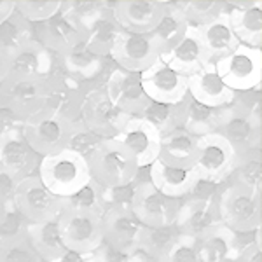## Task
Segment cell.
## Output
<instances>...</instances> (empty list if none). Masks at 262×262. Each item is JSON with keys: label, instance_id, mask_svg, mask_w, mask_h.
Instances as JSON below:
<instances>
[{"label": "cell", "instance_id": "681fc988", "mask_svg": "<svg viewBox=\"0 0 262 262\" xmlns=\"http://www.w3.org/2000/svg\"><path fill=\"white\" fill-rule=\"evenodd\" d=\"M18 179L12 177L9 171L0 168V203L6 206H11L16 196V189H18Z\"/></svg>", "mask_w": 262, "mask_h": 262}, {"label": "cell", "instance_id": "7a4b0ae2", "mask_svg": "<svg viewBox=\"0 0 262 262\" xmlns=\"http://www.w3.org/2000/svg\"><path fill=\"white\" fill-rule=\"evenodd\" d=\"M260 196L231 182L219 185L217 208L221 222L232 232H252L260 229Z\"/></svg>", "mask_w": 262, "mask_h": 262}, {"label": "cell", "instance_id": "e0dca14e", "mask_svg": "<svg viewBox=\"0 0 262 262\" xmlns=\"http://www.w3.org/2000/svg\"><path fill=\"white\" fill-rule=\"evenodd\" d=\"M40 158L32 150L21 133V126L0 135V168L9 171L18 180L37 173Z\"/></svg>", "mask_w": 262, "mask_h": 262}, {"label": "cell", "instance_id": "8d00e7d4", "mask_svg": "<svg viewBox=\"0 0 262 262\" xmlns=\"http://www.w3.org/2000/svg\"><path fill=\"white\" fill-rule=\"evenodd\" d=\"M112 6L114 2H108V0H63L61 12L74 19L84 33H88L105 12L112 9Z\"/></svg>", "mask_w": 262, "mask_h": 262}, {"label": "cell", "instance_id": "30bf717a", "mask_svg": "<svg viewBox=\"0 0 262 262\" xmlns=\"http://www.w3.org/2000/svg\"><path fill=\"white\" fill-rule=\"evenodd\" d=\"M58 222H60L63 245L69 250L93 253L103 243L101 215L79 212L67 206V212Z\"/></svg>", "mask_w": 262, "mask_h": 262}, {"label": "cell", "instance_id": "f6af8a7d", "mask_svg": "<svg viewBox=\"0 0 262 262\" xmlns=\"http://www.w3.org/2000/svg\"><path fill=\"white\" fill-rule=\"evenodd\" d=\"M0 262H44L27 236L11 243H0Z\"/></svg>", "mask_w": 262, "mask_h": 262}, {"label": "cell", "instance_id": "c3c4849f", "mask_svg": "<svg viewBox=\"0 0 262 262\" xmlns=\"http://www.w3.org/2000/svg\"><path fill=\"white\" fill-rule=\"evenodd\" d=\"M93 257H95V262H131L133 250H126V248L103 242L93 252Z\"/></svg>", "mask_w": 262, "mask_h": 262}, {"label": "cell", "instance_id": "9a60e30c", "mask_svg": "<svg viewBox=\"0 0 262 262\" xmlns=\"http://www.w3.org/2000/svg\"><path fill=\"white\" fill-rule=\"evenodd\" d=\"M86 33L74 19L63 14L61 9L44 23L33 25V40L39 42L51 54H65L82 44Z\"/></svg>", "mask_w": 262, "mask_h": 262}, {"label": "cell", "instance_id": "ffe728a7", "mask_svg": "<svg viewBox=\"0 0 262 262\" xmlns=\"http://www.w3.org/2000/svg\"><path fill=\"white\" fill-rule=\"evenodd\" d=\"M221 217H219L217 198L210 201H191L182 200L180 210L177 215L175 227L180 236L198 239L201 236L208 234L215 227L221 226Z\"/></svg>", "mask_w": 262, "mask_h": 262}, {"label": "cell", "instance_id": "db71d44e", "mask_svg": "<svg viewBox=\"0 0 262 262\" xmlns=\"http://www.w3.org/2000/svg\"><path fill=\"white\" fill-rule=\"evenodd\" d=\"M16 9V0H0V23H4Z\"/></svg>", "mask_w": 262, "mask_h": 262}, {"label": "cell", "instance_id": "cb8c5ba5", "mask_svg": "<svg viewBox=\"0 0 262 262\" xmlns=\"http://www.w3.org/2000/svg\"><path fill=\"white\" fill-rule=\"evenodd\" d=\"M196 28L198 33H200L203 51H205L206 65H215L217 61L229 56L232 51H236L242 46L229 25L227 11L219 16V18H215L213 21H210V23L201 25V27Z\"/></svg>", "mask_w": 262, "mask_h": 262}, {"label": "cell", "instance_id": "4316f807", "mask_svg": "<svg viewBox=\"0 0 262 262\" xmlns=\"http://www.w3.org/2000/svg\"><path fill=\"white\" fill-rule=\"evenodd\" d=\"M53 54L39 42L32 40L9 54V79H42L49 72Z\"/></svg>", "mask_w": 262, "mask_h": 262}, {"label": "cell", "instance_id": "60d3db41", "mask_svg": "<svg viewBox=\"0 0 262 262\" xmlns=\"http://www.w3.org/2000/svg\"><path fill=\"white\" fill-rule=\"evenodd\" d=\"M103 142H105V138H101L100 135L95 133V131L86 128L81 121H77V122H74V126H72L65 149L75 152V154H79L81 158H84L88 161V159L100 149V145Z\"/></svg>", "mask_w": 262, "mask_h": 262}, {"label": "cell", "instance_id": "f5cc1de1", "mask_svg": "<svg viewBox=\"0 0 262 262\" xmlns=\"http://www.w3.org/2000/svg\"><path fill=\"white\" fill-rule=\"evenodd\" d=\"M48 262H95V257H93V253H82V252L65 248L60 255H56L54 259H51Z\"/></svg>", "mask_w": 262, "mask_h": 262}, {"label": "cell", "instance_id": "f907efd6", "mask_svg": "<svg viewBox=\"0 0 262 262\" xmlns=\"http://www.w3.org/2000/svg\"><path fill=\"white\" fill-rule=\"evenodd\" d=\"M23 124L19 119V116L16 114L7 103L0 101V135L7 133L11 129H16Z\"/></svg>", "mask_w": 262, "mask_h": 262}, {"label": "cell", "instance_id": "74e56055", "mask_svg": "<svg viewBox=\"0 0 262 262\" xmlns=\"http://www.w3.org/2000/svg\"><path fill=\"white\" fill-rule=\"evenodd\" d=\"M32 40L33 25L25 19L16 9L4 23H0V46L9 54Z\"/></svg>", "mask_w": 262, "mask_h": 262}, {"label": "cell", "instance_id": "44dd1931", "mask_svg": "<svg viewBox=\"0 0 262 262\" xmlns=\"http://www.w3.org/2000/svg\"><path fill=\"white\" fill-rule=\"evenodd\" d=\"M227 4V19L242 46L260 49L262 46V7L255 0H236Z\"/></svg>", "mask_w": 262, "mask_h": 262}, {"label": "cell", "instance_id": "7bdbcfd3", "mask_svg": "<svg viewBox=\"0 0 262 262\" xmlns=\"http://www.w3.org/2000/svg\"><path fill=\"white\" fill-rule=\"evenodd\" d=\"M63 0H16V11L32 25L44 23L58 14Z\"/></svg>", "mask_w": 262, "mask_h": 262}, {"label": "cell", "instance_id": "d590c367", "mask_svg": "<svg viewBox=\"0 0 262 262\" xmlns=\"http://www.w3.org/2000/svg\"><path fill=\"white\" fill-rule=\"evenodd\" d=\"M112 9H114V6H112ZM112 9L108 12H105V14L93 25L90 28V32L86 33V39H84L86 48L101 58L111 56L114 44H116L117 37H119V33L122 32L121 27L117 25V21L114 19Z\"/></svg>", "mask_w": 262, "mask_h": 262}, {"label": "cell", "instance_id": "5b68a950", "mask_svg": "<svg viewBox=\"0 0 262 262\" xmlns=\"http://www.w3.org/2000/svg\"><path fill=\"white\" fill-rule=\"evenodd\" d=\"M74 121L56 112L42 111L21 124V133L39 158L65 149Z\"/></svg>", "mask_w": 262, "mask_h": 262}, {"label": "cell", "instance_id": "ac0fdd59", "mask_svg": "<svg viewBox=\"0 0 262 262\" xmlns=\"http://www.w3.org/2000/svg\"><path fill=\"white\" fill-rule=\"evenodd\" d=\"M105 91L116 103V107H119L129 117H138L150 103L143 91L140 72L117 69L105 84Z\"/></svg>", "mask_w": 262, "mask_h": 262}, {"label": "cell", "instance_id": "8992f818", "mask_svg": "<svg viewBox=\"0 0 262 262\" xmlns=\"http://www.w3.org/2000/svg\"><path fill=\"white\" fill-rule=\"evenodd\" d=\"M236 161L238 154L222 135L210 133L198 138V156L192 168L200 179L221 185L229 180Z\"/></svg>", "mask_w": 262, "mask_h": 262}, {"label": "cell", "instance_id": "3957f363", "mask_svg": "<svg viewBox=\"0 0 262 262\" xmlns=\"http://www.w3.org/2000/svg\"><path fill=\"white\" fill-rule=\"evenodd\" d=\"M91 180L101 189H112L135 182L138 164L119 142L105 140L100 149L88 159Z\"/></svg>", "mask_w": 262, "mask_h": 262}, {"label": "cell", "instance_id": "6da1fadb", "mask_svg": "<svg viewBox=\"0 0 262 262\" xmlns=\"http://www.w3.org/2000/svg\"><path fill=\"white\" fill-rule=\"evenodd\" d=\"M37 177L46 189L61 200H69L91 182L88 161L69 149L40 158Z\"/></svg>", "mask_w": 262, "mask_h": 262}, {"label": "cell", "instance_id": "ee69618b", "mask_svg": "<svg viewBox=\"0 0 262 262\" xmlns=\"http://www.w3.org/2000/svg\"><path fill=\"white\" fill-rule=\"evenodd\" d=\"M28 222L27 219L21 215L14 205L7 206L4 219L0 222V243H11L16 239H21L27 236Z\"/></svg>", "mask_w": 262, "mask_h": 262}, {"label": "cell", "instance_id": "2e32d148", "mask_svg": "<svg viewBox=\"0 0 262 262\" xmlns=\"http://www.w3.org/2000/svg\"><path fill=\"white\" fill-rule=\"evenodd\" d=\"M217 133L231 143L236 154L260 147V121H255L232 103L221 111Z\"/></svg>", "mask_w": 262, "mask_h": 262}, {"label": "cell", "instance_id": "836d02e7", "mask_svg": "<svg viewBox=\"0 0 262 262\" xmlns=\"http://www.w3.org/2000/svg\"><path fill=\"white\" fill-rule=\"evenodd\" d=\"M27 239L44 262L54 259L65 250V245H63L61 239L60 222L58 221L28 224Z\"/></svg>", "mask_w": 262, "mask_h": 262}, {"label": "cell", "instance_id": "277c9868", "mask_svg": "<svg viewBox=\"0 0 262 262\" xmlns=\"http://www.w3.org/2000/svg\"><path fill=\"white\" fill-rule=\"evenodd\" d=\"M12 205L27 219L28 224L60 221L61 215L67 212V206H69L67 200L54 196L49 189H46L37 173L18 182Z\"/></svg>", "mask_w": 262, "mask_h": 262}, {"label": "cell", "instance_id": "11a10c76", "mask_svg": "<svg viewBox=\"0 0 262 262\" xmlns=\"http://www.w3.org/2000/svg\"><path fill=\"white\" fill-rule=\"evenodd\" d=\"M7 70H9V53L0 46V84L7 79Z\"/></svg>", "mask_w": 262, "mask_h": 262}, {"label": "cell", "instance_id": "b9f144b4", "mask_svg": "<svg viewBox=\"0 0 262 262\" xmlns=\"http://www.w3.org/2000/svg\"><path fill=\"white\" fill-rule=\"evenodd\" d=\"M67 203H69V208L79 210V212H88L96 215H103L105 212L103 189L98 187L93 180L88 185H84L81 191H77L74 196L69 198Z\"/></svg>", "mask_w": 262, "mask_h": 262}, {"label": "cell", "instance_id": "83f0119b", "mask_svg": "<svg viewBox=\"0 0 262 262\" xmlns=\"http://www.w3.org/2000/svg\"><path fill=\"white\" fill-rule=\"evenodd\" d=\"M187 28L189 23L184 14V0H173V2L166 0L161 18L154 27V30L149 33L156 48L159 49V56L173 48L185 35Z\"/></svg>", "mask_w": 262, "mask_h": 262}, {"label": "cell", "instance_id": "484cf974", "mask_svg": "<svg viewBox=\"0 0 262 262\" xmlns=\"http://www.w3.org/2000/svg\"><path fill=\"white\" fill-rule=\"evenodd\" d=\"M196 179L198 175L194 168L171 166V164L163 163L161 159H156L149 166V182L159 192L173 200H184Z\"/></svg>", "mask_w": 262, "mask_h": 262}, {"label": "cell", "instance_id": "6f0895ef", "mask_svg": "<svg viewBox=\"0 0 262 262\" xmlns=\"http://www.w3.org/2000/svg\"><path fill=\"white\" fill-rule=\"evenodd\" d=\"M6 210H7V206H6V205H2V203H0V222H2L4 213H6Z\"/></svg>", "mask_w": 262, "mask_h": 262}, {"label": "cell", "instance_id": "4dcf8cb0", "mask_svg": "<svg viewBox=\"0 0 262 262\" xmlns=\"http://www.w3.org/2000/svg\"><path fill=\"white\" fill-rule=\"evenodd\" d=\"M236 232L227 229L224 224L210 231L208 234L194 239L198 248V255L201 262H226L236 259Z\"/></svg>", "mask_w": 262, "mask_h": 262}, {"label": "cell", "instance_id": "4fadbf2b", "mask_svg": "<svg viewBox=\"0 0 262 262\" xmlns=\"http://www.w3.org/2000/svg\"><path fill=\"white\" fill-rule=\"evenodd\" d=\"M0 101L9 105L25 122L46 108V82L42 79L7 77L0 84Z\"/></svg>", "mask_w": 262, "mask_h": 262}, {"label": "cell", "instance_id": "816d5d0a", "mask_svg": "<svg viewBox=\"0 0 262 262\" xmlns=\"http://www.w3.org/2000/svg\"><path fill=\"white\" fill-rule=\"evenodd\" d=\"M236 260L238 262H262V248H260V242L250 243L248 247L242 248L236 255Z\"/></svg>", "mask_w": 262, "mask_h": 262}, {"label": "cell", "instance_id": "d6986e66", "mask_svg": "<svg viewBox=\"0 0 262 262\" xmlns=\"http://www.w3.org/2000/svg\"><path fill=\"white\" fill-rule=\"evenodd\" d=\"M163 0H117L114 2V19L124 32L150 33L163 14Z\"/></svg>", "mask_w": 262, "mask_h": 262}, {"label": "cell", "instance_id": "5bb4252c", "mask_svg": "<svg viewBox=\"0 0 262 262\" xmlns=\"http://www.w3.org/2000/svg\"><path fill=\"white\" fill-rule=\"evenodd\" d=\"M114 140H117L122 147L129 150L138 168H149L159 158L161 135L142 117H129L124 128Z\"/></svg>", "mask_w": 262, "mask_h": 262}, {"label": "cell", "instance_id": "f1b7e54d", "mask_svg": "<svg viewBox=\"0 0 262 262\" xmlns=\"http://www.w3.org/2000/svg\"><path fill=\"white\" fill-rule=\"evenodd\" d=\"M198 156V137L184 128H175L161 137L159 158L163 163L180 168H192Z\"/></svg>", "mask_w": 262, "mask_h": 262}, {"label": "cell", "instance_id": "52a82bcc", "mask_svg": "<svg viewBox=\"0 0 262 262\" xmlns=\"http://www.w3.org/2000/svg\"><path fill=\"white\" fill-rule=\"evenodd\" d=\"M215 69L231 91H250L262 82V51L239 46L229 56L215 63Z\"/></svg>", "mask_w": 262, "mask_h": 262}, {"label": "cell", "instance_id": "bcb514c9", "mask_svg": "<svg viewBox=\"0 0 262 262\" xmlns=\"http://www.w3.org/2000/svg\"><path fill=\"white\" fill-rule=\"evenodd\" d=\"M161 262H201L198 255L196 242L187 236H179Z\"/></svg>", "mask_w": 262, "mask_h": 262}, {"label": "cell", "instance_id": "7dc6e473", "mask_svg": "<svg viewBox=\"0 0 262 262\" xmlns=\"http://www.w3.org/2000/svg\"><path fill=\"white\" fill-rule=\"evenodd\" d=\"M232 105L243 111L245 114H248L250 117H253L255 121H260L262 114H260V105H262V93H260V86L253 88L250 91H243V93H236L234 101Z\"/></svg>", "mask_w": 262, "mask_h": 262}, {"label": "cell", "instance_id": "d4e9b609", "mask_svg": "<svg viewBox=\"0 0 262 262\" xmlns=\"http://www.w3.org/2000/svg\"><path fill=\"white\" fill-rule=\"evenodd\" d=\"M101 229H103V242L126 250H135L143 226L131 210L105 208L101 215Z\"/></svg>", "mask_w": 262, "mask_h": 262}, {"label": "cell", "instance_id": "ba28073f", "mask_svg": "<svg viewBox=\"0 0 262 262\" xmlns=\"http://www.w3.org/2000/svg\"><path fill=\"white\" fill-rule=\"evenodd\" d=\"M128 119L129 116H126L119 107H116L105 88H100V90H95L82 96L81 119L79 121L105 140L116 138Z\"/></svg>", "mask_w": 262, "mask_h": 262}, {"label": "cell", "instance_id": "680465c9", "mask_svg": "<svg viewBox=\"0 0 262 262\" xmlns=\"http://www.w3.org/2000/svg\"><path fill=\"white\" fill-rule=\"evenodd\" d=\"M226 262H238V260H236V259H231V260H226Z\"/></svg>", "mask_w": 262, "mask_h": 262}, {"label": "cell", "instance_id": "9f6ffc18", "mask_svg": "<svg viewBox=\"0 0 262 262\" xmlns=\"http://www.w3.org/2000/svg\"><path fill=\"white\" fill-rule=\"evenodd\" d=\"M131 262H158V260L150 259L149 255H145L143 252H140V250H137V248H135V250H133V257H131Z\"/></svg>", "mask_w": 262, "mask_h": 262}, {"label": "cell", "instance_id": "e575fe53", "mask_svg": "<svg viewBox=\"0 0 262 262\" xmlns=\"http://www.w3.org/2000/svg\"><path fill=\"white\" fill-rule=\"evenodd\" d=\"M175 224L170 226H156V227H143L137 242V250L143 252L150 259L161 262V259L166 255V252L173 247V243L179 238Z\"/></svg>", "mask_w": 262, "mask_h": 262}, {"label": "cell", "instance_id": "9c48e42d", "mask_svg": "<svg viewBox=\"0 0 262 262\" xmlns=\"http://www.w3.org/2000/svg\"><path fill=\"white\" fill-rule=\"evenodd\" d=\"M180 203V200H173V198H168L163 192H159L149 180L138 182V184H135L131 212L143 227L170 226L177 221Z\"/></svg>", "mask_w": 262, "mask_h": 262}, {"label": "cell", "instance_id": "7402d4cb", "mask_svg": "<svg viewBox=\"0 0 262 262\" xmlns=\"http://www.w3.org/2000/svg\"><path fill=\"white\" fill-rule=\"evenodd\" d=\"M187 91L192 100L212 108H224L234 101L236 93L226 86L215 65H205L200 72L187 77Z\"/></svg>", "mask_w": 262, "mask_h": 262}, {"label": "cell", "instance_id": "1f68e13d", "mask_svg": "<svg viewBox=\"0 0 262 262\" xmlns=\"http://www.w3.org/2000/svg\"><path fill=\"white\" fill-rule=\"evenodd\" d=\"M61 61L65 65L67 72L70 74L72 81L75 84H82L88 81H95L98 77L101 65H103V58L95 54L93 51L86 48V44H79L77 48H74L72 51L65 54H60Z\"/></svg>", "mask_w": 262, "mask_h": 262}, {"label": "cell", "instance_id": "8fae6325", "mask_svg": "<svg viewBox=\"0 0 262 262\" xmlns=\"http://www.w3.org/2000/svg\"><path fill=\"white\" fill-rule=\"evenodd\" d=\"M140 77L143 91L150 101L179 105L189 96L187 77L170 69L161 60H156L149 69L140 72Z\"/></svg>", "mask_w": 262, "mask_h": 262}, {"label": "cell", "instance_id": "7c38bea8", "mask_svg": "<svg viewBox=\"0 0 262 262\" xmlns=\"http://www.w3.org/2000/svg\"><path fill=\"white\" fill-rule=\"evenodd\" d=\"M116 65L128 72H143L159 60V49L149 33H133L122 30L111 51Z\"/></svg>", "mask_w": 262, "mask_h": 262}, {"label": "cell", "instance_id": "ab89813d", "mask_svg": "<svg viewBox=\"0 0 262 262\" xmlns=\"http://www.w3.org/2000/svg\"><path fill=\"white\" fill-rule=\"evenodd\" d=\"M227 11V4L221 0H184V14L189 25L201 27Z\"/></svg>", "mask_w": 262, "mask_h": 262}, {"label": "cell", "instance_id": "f546056e", "mask_svg": "<svg viewBox=\"0 0 262 262\" xmlns=\"http://www.w3.org/2000/svg\"><path fill=\"white\" fill-rule=\"evenodd\" d=\"M222 108H212L187 96L180 105V128L189 131L194 137H205L217 133Z\"/></svg>", "mask_w": 262, "mask_h": 262}, {"label": "cell", "instance_id": "f35d334b", "mask_svg": "<svg viewBox=\"0 0 262 262\" xmlns=\"http://www.w3.org/2000/svg\"><path fill=\"white\" fill-rule=\"evenodd\" d=\"M180 105H166L150 101L138 117L147 121L159 131V135H166L171 129L180 128Z\"/></svg>", "mask_w": 262, "mask_h": 262}, {"label": "cell", "instance_id": "d6a6232c", "mask_svg": "<svg viewBox=\"0 0 262 262\" xmlns=\"http://www.w3.org/2000/svg\"><path fill=\"white\" fill-rule=\"evenodd\" d=\"M231 184L247 189L250 192L262 194V150L253 147L238 154V161L232 170L229 180Z\"/></svg>", "mask_w": 262, "mask_h": 262}, {"label": "cell", "instance_id": "603a6c76", "mask_svg": "<svg viewBox=\"0 0 262 262\" xmlns=\"http://www.w3.org/2000/svg\"><path fill=\"white\" fill-rule=\"evenodd\" d=\"M159 60L166 63L170 69L179 72L184 77H191L206 65L205 51H203L198 28L189 25L187 32L173 48L159 56Z\"/></svg>", "mask_w": 262, "mask_h": 262}]
</instances>
